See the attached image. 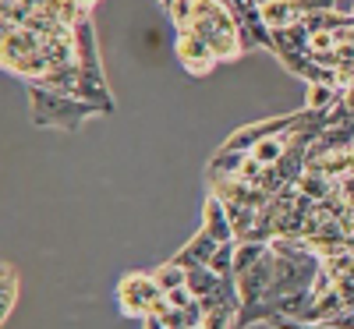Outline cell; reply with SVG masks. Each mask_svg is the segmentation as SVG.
<instances>
[{
  "label": "cell",
  "instance_id": "9",
  "mask_svg": "<svg viewBox=\"0 0 354 329\" xmlns=\"http://www.w3.org/2000/svg\"><path fill=\"white\" fill-rule=\"evenodd\" d=\"M153 276H156L160 290L170 294V290H177V287H188V265H181L177 258H170V262H163L160 269H153Z\"/></svg>",
  "mask_w": 354,
  "mask_h": 329
},
{
  "label": "cell",
  "instance_id": "8",
  "mask_svg": "<svg viewBox=\"0 0 354 329\" xmlns=\"http://www.w3.org/2000/svg\"><path fill=\"white\" fill-rule=\"evenodd\" d=\"M227 280H234V276H220V273H213L209 265H188V290L198 297H209V294H216Z\"/></svg>",
  "mask_w": 354,
  "mask_h": 329
},
{
  "label": "cell",
  "instance_id": "4",
  "mask_svg": "<svg viewBox=\"0 0 354 329\" xmlns=\"http://www.w3.org/2000/svg\"><path fill=\"white\" fill-rule=\"evenodd\" d=\"M177 61L185 64V71L192 78H202L216 68V53L205 46V39H198L195 32H177Z\"/></svg>",
  "mask_w": 354,
  "mask_h": 329
},
{
  "label": "cell",
  "instance_id": "14",
  "mask_svg": "<svg viewBox=\"0 0 354 329\" xmlns=\"http://www.w3.org/2000/svg\"><path fill=\"white\" fill-rule=\"evenodd\" d=\"M255 4H259V8H262V4H273V0H255Z\"/></svg>",
  "mask_w": 354,
  "mask_h": 329
},
{
  "label": "cell",
  "instance_id": "6",
  "mask_svg": "<svg viewBox=\"0 0 354 329\" xmlns=\"http://www.w3.org/2000/svg\"><path fill=\"white\" fill-rule=\"evenodd\" d=\"M216 248H220L216 237H209L205 230H198V234H195L192 241H188L181 252H177L174 258L181 262V265H209V262H213V255H216Z\"/></svg>",
  "mask_w": 354,
  "mask_h": 329
},
{
  "label": "cell",
  "instance_id": "3",
  "mask_svg": "<svg viewBox=\"0 0 354 329\" xmlns=\"http://www.w3.org/2000/svg\"><path fill=\"white\" fill-rule=\"evenodd\" d=\"M160 297H163V290H160L153 273H128V276H121V283H117V305H121V312L128 319L153 315Z\"/></svg>",
  "mask_w": 354,
  "mask_h": 329
},
{
  "label": "cell",
  "instance_id": "13",
  "mask_svg": "<svg viewBox=\"0 0 354 329\" xmlns=\"http://www.w3.org/2000/svg\"><path fill=\"white\" fill-rule=\"evenodd\" d=\"M142 322H145V329H167V326H163V319H156V315H145Z\"/></svg>",
  "mask_w": 354,
  "mask_h": 329
},
{
  "label": "cell",
  "instance_id": "15",
  "mask_svg": "<svg viewBox=\"0 0 354 329\" xmlns=\"http://www.w3.org/2000/svg\"><path fill=\"white\" fill-rule=\"evenodd\" d=\"M188 329H202V326H188Z\"/></svg>",
  "mask_w": 354,
  "mask_h": 329
},
{
  "label": "cell",
  "instance_id": "10",
  "mask_svg": "<svg viewBox=\"0 0 354 329\" xmlns=\"http://www.w3.org/2000/svg\"><path fill=\"white\" fill-rule=\"evenodd\" d=\"M15 301H18V269L11 265V262H4V319H11V312H15Z\"/></svg>",
  "mask_w": 354,
  "mask_h": 329
},
{
  "label": "cell",
  "instance_id": "7",
  "mask_svg": "<svg viewBox=\"0 0 354 329\" xmlns=\"http://www.w3.org/2000/svg\"><path fill=\"white\" fill-rule=\"evenodd\" d=\"M340 103V88L330 82H305V110L308 113H322L333 110Z\"/></svg>",
  "mask_w": 354,
  "mask_h": 329
},
{
  "label": "cell",
  "instance_id": "11",
  "mask_svg": "<svg viewBox=\"0 0 354 329\" xmlns=\"http://www.w3.org/2000/svg\"><path fill=\"white\" fill-rule=\"evenodd\" d=\"M192 4H195V0H170V4H167L170 21L177 25V32H188V25H192Z\"/></svg>",
  "mask_w": 354,
  "mask_h": 329
},
{
  "label": "cell",
  "instance_id": "2",
  "mask_svg": "<svg viewBox=\"0 0 354 329\" xmlns=\"http://www.w3.org/2000/svg\"><path fill=\"white\" fill-rule=\"evenodd\" d=\"M28 100H32V121H36V124L64 128V131H75V128H82L93 113H103L100 106L85 103V100H78V96L53 93V88H43V85H28Z\"/></svg>",
  "mask_w": 354,
  "mask_h": 329
},
{
  "label": "cell",
  "instance_id": "5",
  "mask_svg": "<svg viewBox=\"0 0 354 329\" xmlns=\"http://www.w3.org/2000/svg\"><path fill=\"white\" fill-rule=\"evenodd\" d=\"M202 230L209 234V237H216L220 245H227V241H238V237H234V223H230L227 205H223L216 195L205 198V209H202Z\"/></svg>",
  "mask_w": 354,
  "mask_h": 329
},
{
  "label": "cell",
  "instance_id": "1",
  "mask_svg": "<svg viewBox=\"0 0 354 329\" xmlns=\"http://www.w3.org/2000/svg\"><path fill=\"white\" fill-rule=\"evenodd\" d=\"M188 32L205 39V46L216 53V61H234V57L245 53L241 21H238V15L230 11L227 0H195Z\"/></svg>",
  "mask_w": 354,
  "mask_h": 329
},
{
  "label": "cell",
  "instance_id": "12",
  "mask_svg": "<svg viewBox=\"0 0 354 329\" xmlns=\"http://www.w3.org/2000/svg\"><path fill=\"white\" fill-rule=\"evenodd\" d=\"M266 322L273 329H326L322 322H305V319H294V315H270Z\"/></svg>",
  "mask_w": 354,
  "mask_h": 329
},
{
  "label": "cell",
  "instance_id": "17",
  "mask_svg": "<svg viewBox=\"0 0 354 329\" xmlns=\"http://www.w3.org/2000/svg\"><path fill=\"white\" fill-rule=\"evenodd\" d=\"M351 149H354V145H351Z\"/></svg>",
  "mask_w": 354,
  "mask_h": 329
},
{
  "label": "cell",
  "instance_id": "16",
  "mask_svg": "<svg viewBox=\"0 0 354 329\" xmlns=\"http://www.w3.org/2000/svg\"><path fill=\"white\" fill-rule=\"evenodd\" d=\"M326 329H337V326H326Z\"/></svg>",
  "mask_w": 354,
  "mask_h": 329
}]
</instances>
